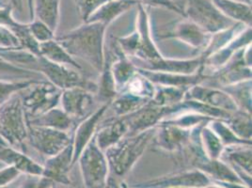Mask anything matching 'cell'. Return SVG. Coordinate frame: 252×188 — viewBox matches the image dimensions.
I'll use <instances>...</instances> for the list:
<instances>
[{
  "label": "cell",
  "instance_id": "obj_1",
  "mask_svg": "<svg viewBox=\"0 0 252 188\" xmlns=\"http://www.w3.org/2000/svg\"><path fill=\"white\" fill-rule=\"evenodd\" d=\"M107 27L98 22H86L56 40L68 53L92 66L98 73L105 62V37Z\"/></svg>",
  "mask_w": 252,
  "mask_h": 188
},
{
  "label": "cell",
  "instance_id": "obj_2",
  "mask_svg": "<svg viewBox=\"0 0 252 188\" xmlns=\"http://www.w3.org/2000/svg\"><path fill=\"white\" fill-rule=\"evenodd\" d=\"M155 131L156 128L136 135L126 136L105 151L108 166L116 176L123 177L132 169L153 140Z\"/></svg>",
  "mask_w": 252,
  "mask_h": 188
},
{
  "label": "cell",
  "instance_id": "obj_3",
  "mask_svg": "<svg viewBox=\"0 0 252 188\" xmlns=\"http://www.w3.org/2000/svg\"><path fill=\"white\" fill-rule=\"evenodd\" d=\"M21 94H15L0 105V137L7 146L25 153L24 145L28 139V118Z\"/></svg>",
  "mask_w": 252,
  "mask_h": 188
},
{
  "label": "cell",
  "instance_id": "obj_4",
  "mask_svg": "<svg viewBox=\"0 0 252 188\" xmlns=\"http://www.w3.org/2000/svg\"><path fill=\"white\" fill-rule=\"evenodd\" d=\"M183 10L185 18L208 34L225 31L236 23L223 15L211 0H186Z\"/></svg>",
  "mask_w": 252,
  "mask_h": 188
},
{
  "label": "cell",
  "instance_id": "obj_5",
  "mask_svg": "<svg viewBox=\"0 0 252 188\" xmlns=\"http://www.w3.org/2000/svg\"><path fill=\"white\" fill-rule=\"evenodd\" d=\"M77 162L86 188H106L108 180V162L95 141V136L85 147Z\"/></svg>",
  "mask_w": 252,
  "mask_h": 188
},
{
  "label": "cell",
  "instance_id": "obj_6",
  "mask_svg": "<svg viewBox=\"0 0 252 188\" xmlns=\"http://www.w3.org/2000/svg\"><path fill=\"white\" fill-rule=\"evenodd\" d=\"M26 92L27 94H21V96L28 118L42 115L58 106L63 93V91L44 79L34 84Z\"/></svg>",
  "mask_w": 252,
  "mask_h": 188
},
{
  "label": "cell",
  "instance_id": "obj_7",
  "mask_svg": "<svg viewBox=\"0 0 252 188\" xmlns=\"http://www.w3.org/2000/svg\"><path fill=\"white\" fill-rule=\"evenodd\" d=\"M27 140L37 153L49 158L61 153L72 142L73 134L47 127L28 125Z\"/></svg>",
  "mask_w": 252,
  "mask_h": 188
},
{
  "label": "cell",
  "instance_id": "obj_8",
  "mask_svg": "<svg viewBox=\"0 0 252 188\" xmlns=\"http://www.w3.org/2000/svg\"><path fill=\"white\" fill-rule=\"evenodd\" d=\"M36 71L61 91L75 87L84 88L91 91L89 82L86 81L84 77L78 72L79 70L72 67L51 63L42 57H38Z\"/></svg>",
  "mask_w": 252,
  "mask_h": 188
},
{
  "label": "cell",
  "instance_id": "obj_9",
  "mask_svg": "<svg viewBox=\"0 0 252 188\" xmlns=\"http://www.w3.org/2000/svg\"><path fill=\"white\" fill-rule=\"evenodd\" d=\"M192 129H185L168 120L161 121L156 127L153 137L155 147L168 155H179L189 142Z\"/></svg>",
  "mask_w": 252,
  "mask_h": 188
},
{
  "label": "cell",
  "instance_id": "obj_10",
  "mask_svg": "<svg viewBox=\"0 0 252 188\" xmlns=\"http://www.w3.org/2000/svg\"><path fill=\"white\" fill-rule=\"evenodd\" d=\"M137 7V52L134 58L142 63H150L159 60L163 55L158 50V46L153 39L150 14L146 6L141 3Z\"/></svg>",
  "mask_w": 252,
  "mask_h": 188
},
{
  "label": "cell",
  "instance_id": "obj_11",
  "mask_svg": "<svg viewBox=\"0 0 252 188\" xmlns=\"http://www.w3.org/2000/svg\"><path fill=\"white\" fill-rule=\"evenodd\" d=\"M94 104V94L91 91L80 87L63 91L60 100L62 108L76 123L81 122L93 113Z\"/></svg>",
  "mask_w": 252,
  "mask_h": 188
},
{
  "label": "cell",
  "instance_id": "obj_12",
  "mask_svg": "<svg viewBox=\"0 0 252 188\" xmlns=\"http://www.w3.org/2000/svg\"><path fill=\"white\" fill-rule=\"evenodd\" d=\"M244 48L220 69L213 71L211 74H205L207 79L214 80L220 88L252 80V67L245 62Z\"/></svg>",
  "mask_w": 252,
  "mask_h": 188
},
{
  "label": "cell",
  "instance_id": "obj_13",
  "mask_svg": "<svg viewBox=\"0 0 252 188\" xmlns=\"http://www.w3.org/2000/svg\"><path fill=\"white\" fill-rule=\"evenodd\" d=\"M185 99L194 100L228 113L239 109L231 96L219 87L195 85L187 91Z\"/></svg>",
  "mask_w": 252,
  "mask_h": 188
},
{
  "label": "cell",
  "instance_id": "obj_14",
  "mask_svg": "<svg viewBox=\"0 0 252 188\" xmlns=\"http://www.w3.org/2000/svg\"><path fill=\"white\" fill-rule=\"evenodd\" d=\"M210 183V178L205 173L194 169L138 184L132 188H202L208 187Z\"/></svg>",
  "mask_w": 252,
  "mask_h": 188
},
{
  "label": "cell",
  "instance_id": "obj_15",
  "mask_svg": "<svg viewBox=\"0 0 252 188\" xmlns=\"http://www.w3.org/2000/svg\"><path fill=\"white\" fill-rule=\"evenodd\" d=\"M211 34L201 30L196 24L184 18L176 22L170 31L162 34L159 38L168 40L175 39L184 42L194 49H204L210 40Z\"/></svg>",
  "mask_w": 252,
  "mask_h": 188
},
{
  "label": "cell",
  "instance_id": "obj_16",
  "mask_svg": "<svg viewBox=\"0 0 252 188\" xmlns=\"http://www.w3.org/2000/svg\"><path fill=\"white\" fill-rule=\"evenodd\" d=\"M109 107V104H103L99 108H97L94 112L88 116L78 123L75 126L74 132L73 133V146H74V158L73 165L77 163V160L83 152L85 147L89 144V142L95 136L98 125L100 124L101 119L105 115V111Z\"/></svg>",
  "mask_w": 252,
  "mask_h": 188
},
{
  "label": "cell",
  "instance_id": "obj_17",
  "mask_svg": "<svg viewBox=\"0 0 252 188\" xmlns=\"http://www.w3.org/2000/svg\"><path fill=\"white\" fill-rule=\"evenodd\" d=\"M73 158L74 146L72 140L61 153L46 159L43 165L44 173L42 177L51 180L55 184L69 186L70 179L68 178V172L74 167Z\"/></svg>",
  "mask_w": 252,
  "mask_h": 188
},
{
  "label": "cell",
  "instance_id": "obj_18",
  "mask_svg": "<svg viewBox=\"0 0 252 188\" xmlns=\"http://www.w3.org/2000/svg\"><path fill=\"white\" fill-rule=\"evenodd\" d=\"M129 128L128 135H136L154 129L166 118L165 107H158L150 103L136 112L123 117Z\"/></svg>",
  "mask_w": 252,
  "mask_h": 188
},
{
  "label": "cell",
  "instance_id": "obj_19",
  "mask_svg": "<svg viewBox=\"0 0 252 188\" xmlns=\"http://www.w3.org/2000/svg\"><path fill=\"white\" fill-rule=\"evenodd\" d=\"M137 71L142 73L146 78L155 85L160 86H168L188 89L202 84L204 80L207 79V76L203 73V67L199 72L193 74H180V73H163L149 71L141 68H137Z\"/></svg>",
  "mask_w": 252,
  "mask_h": 188
},
{
  "label": "cell",
  "instance_id": "obj_20",
  "mask_svg": "<svg viewBox=\"0 0 252 188\" xmlns=\"http://www.w3.org/2000/svg\"><path fill=\"white\" fill-rule=\"evenodd\" d=\"M0 162L8 167L16 168L27 176L42 177L44 167L37 163L26 153L10 146L0 147Z\"/></svg>",
  "mask_w": 252,
  "mask_h": 188
},
{
  "label": "cell",
  "instance_id": "obj_21",
  "mask_svg": "<svg viewBox=\"0 0 252 188\" xmlns=\"http://www.w3.org/2000/svg\"><path fill=\"white\" fill-rule=\"evenodd\" d=\"M203 59L200 56L189 60H173L167 59L163 56L157 61L143 63L144 66L137 68L163 73L193 74L200 71L203 67Z\"/></svg>",
  "mask_w": 252,
  "mask_h": 188
},
{
  "label": "cell",
  "instance_id": "obj_22",
  "mask_svg": "<svg viewBox=\"0 0 252 188\" xmlns=\"http://www.w3.org/2000/svg\"><path fill=\"white\" fill-rule=\"evenodd\" d=\"M249 44H252V27H247L226 46L211 55L204 61L203 67L210 69L211 72L218 70L228 63L236 53Z\"/></svg>",
  "mask_w": 252,
  "mask_h": 188
},
{
  "label": "cell",
  "instance_id": "obj_23",
  "mask_svg": "<svg viewBox=\"0 0 252 188\" xmlns=\"http://www.w3.org/2000/svg\"><path fill=\"white\" fill-rule=\"evenodd\" d=\"M28 125L47 127L69 133V131L76 126V122L68 115L62 107L56 106L42 115L28 118Z\"/></svg>",
  "mask_w": 252,
  "mask_h": 188
},
{
  "label": "cell",
  "instance_id": "obj_24",
  "mask_svg": "<svg viewBox=\"0 0 252 188\" xmlns=\"http://www.w3.org/2000/svg\"><path fill=\"white\" fill-rule=\"evenodd\" d=\"M129 128L126 120L123 117H117L111 120L107 125L97 129L95 134V141L98 147L105 152L108 148L115 145L121 139L127 136Z\"/></svg>",
  "mask_w": 252,
  "mask_h": 188
},
{
  "label": "cell",
  "instance_id": "obj_25",
  "mask_svg": "<svg viewBox=\"0 0 252 188\" xmlns=\"http://www.w3.org/2000/svg\"><path fill=\"white\" fill-rule=\"evenodd\" d=\"M112 55L113 59L111 63V71L119 94L126 87V84L130 81V79L137 73V67L132 63L130 58L123 52L118 43L115 46V52Z\"/></svg>",
  "mask_w": 252,
  "mask_h": 188
},
{
  "label": "cell",
  "instance_id": "obj_26",
  "mask_svg": "<svg viewBox=\"0 0 252 188\" xmlns=\"http://www.w3.org/2000/svg\"><path fill=\"white\" fill-rule=\"evenodd\" d=\"M138 4V0H110L94 12L87 22H98L108 27L119 16Z\"/></svg>",
  "mask_w": 252,
  "mask_h": 188
},
{
  "label": "cell",
  "instance_id": "obj_27",
  "mask_svg": "<svg viewBox=\"0 0 252 188\" xmlns=\"http://www.w3.org/2000/svg\"><path fill=\"white\" fill-rule=\"evenodd\" d=\"M62 0H33L34 19H38L57 32L61 21Z\"/></svg>",
  "mask_w": 252,
  "mask_h": 188
},
{
  "label": "cell",
  "instance_id": "obj_28",
  "mask_svg": "<svg viewBox=\"0 0 252 188\" xmlns=\"http://www.w3.org/2000/svg\"><path fill=\"white\" fill-rule=\"evenodd\" d=\"M223 15L234 22L252 27V5L235 0H211Z\"/></svg>",
  "mask_w": 252,
  "mask_h": 188
},
{
  "label": "cell",
  "instance_id": "obj_29",
  "mask_svg": "<svg viewBox=\"0 0 252 188\" xmlns=\"http://www.w3.org/2000/svg\"><path fill=\"white\" fill-rule=\"evenodd\" d=\"M39 50L40 57L51 63L66 65L76 70L82 69L74 57L68 53L63 45L56 40V38L51 41L40 43Z\"/></svg>",
  "mask_w": 252,
  "mask_h": 188
},
{
  "label": "cell",
  "instance_id": "obj_30",
  "mask_svg": "<svg viewBox=\"0 0 252 188\" xmlns=\"http://www.w3.org/2000/svg\"><path fill=\"white\" fill-rule=\"evenodd\" d=\"M247 27H249V26H246L245 24L240 23V22H236L233 26H231V28H229L225 31L211 34L209 42L200 55V57L203 59V62L207 58H209L211 55L218 52L224 46H226L239 33H241Z\"/></svg>",
  "mask_w": 252,
  "mask_h": 188
},
{
  "label": "cell",
  "instance_id": "obj_31",
  "mask_svg": "<svg viewBox=\"0 0 252 188\" xmlns=\"http://www.w3.org/2000/svg\"><path fill=\"white\" fill-rule=\"evenodd\" d=\"M113 55L109 53L105 56V62L102 71L100 72L99 83L96 85V94L98 98L103 102V104H110L111 101L115 98L118 94L116 88L114 77L111 71V63H112Z\"/></svg>",
  "mask_w": 252,
  "mask_h": 188
},
{
  "label": "cell",
  "instance_id": "obj_32",
  "mask_svg": "<svg viewBox=\"0 0 252 188\" xmlns=\"http://www.w3.org/2000/svg\"><path fill=\"white\" fill-rule=\"evenodd\" d=\"M197 169L205 173L207 176L218 180L217 182L222 183H232V184H243V181L237 175V173L232 170L225 162L220 159L212 160L208 159L203 164H201Z\"/></svg>",
  "mask_w": 252,
  "mask_h": 188
},
{
  "label": "cell",
  "instance_id": "obj_33",
  "mask_svg": "<svg viewBox=\"0 0 252 188\" xmlns=\"http://www.w3.org/2000/svg\"><path fill=\"white\" fill-rule=\"evenodd\" d=\"M187 91L188 89L156 85L155 94L149 103L158 107H170L185 99Z\"/></svg>",
  "mask_w": 252,
  "mask_h": 188
},
{
  "label": "cell",
  "instance_id": "obj_34",
  "mask_svg": "<svg viewBox=\"0 0 252 188\" xmlns=\"http://www.w3.org/2000/svg\"><path fill=\"white\" fill-rule=\"evenodd\" d=\"M149 100L134 96L127 93H119L111 101L109 106L112 107L117 117H126L136 112L149 104Z\"/></svg>",
  "mask_w": 252,
  "mask_h": 188
},
{
  "label": "cell",
  "instance_id": "obj_35",
  "mask_svg": "<svg viewBox=\"0 0 252 188\" xmlns=\"http://www.w3.org/2000/svg\"><path fill=\"white\" fill-rule=\"evenodd\" d=\"M231 161L234 167H238L249 175L252 174V146L237 145L224 148L220 158Z\"/></svg>",
  "mask_w": 252,
  "mask_h": 188
},
{
  "label": "cell",
  "instance_id": "obj_36",
  "mask_svg": "<svg viewBox=\"0 0 252 188\" xmlns=\"http://www.w3.org/2000/svg\"><path fill=\"white\" fill-rule=\"evenodd\" d=\"M41 76H42L41 73L16 65L0 56V79L19 81L29 79H42Z\"/></svg>",
  "mask_w": 252,
  "mask_h": 188
},
{
  "label": "cell",
  "instance_id": "obj_37",
  "mask_svg": "<svg viewBox=\"0 0 252 188\" xmlns=\"http://www.w3.org/2000/svg\"><path fill=\"white\" fill-rule=\"evenodd\" d=\"M220 89L231 96L240 110L252 113V80L224 86Z\"/></svg>",
  "mask_w": 252,
  "mask_h": 188
},
{
  "label": "cell",
  "instance_id": "obj_38",
  "mask_svg": "<svg viewBox=\"0 0 252 188\" xmlns=\"http://www.w3.org/2000/svg\"><path fill=\"white\" fill-rule=\"evenodd\" d=\"M224 122L238 137L252 141V113L238 109L231 113Z\"/></svg>",
  "mask_w": 252,
  "mask_h": 188
},
{
  "label": "cell",
  "instance_id": "obj_39",
  "mask_svg": "<svg viewBox=\"0 0 252 188\" xmlns=\"http://www.w3.org/2000/svg\"><path fill=\"white\" fill-rule=\"evenodd\" d=\"M207 125L210 127L212 131L220 138L224 148L237 146V145L252 146V141L242 139L240 137L236 136L223 120L213 119L207 124Z\"/></svg>",
  "mask_w": 252,
  "mask_h": 188
},
{
  "label": "cell",
  "instance_id": "obj_40",
  "mask_svg": "<svg viewBox=\"0 0 252 188\" xmlns=\"http://www.w3.org/2000/svg\"><path fill=\"white\" fill-rule=\"evenodd\" d=\"M156 91V85L152 83L142 73H137L126 84V87L120 93H127L134 96L147 99L151 101Z\"/></svg>",
  "mask_w": 252,
  "mask_h": 188
},
{
  "label": "cell",
  "instance_id": "obj_41",
  "mask_svg": "<svg viewBox=\"0 0 252 188\" xmlns=\"http://www.w3.org/2000/svg\"><path fill=\"white\" fill-rule=\"evenodd\" d=\"M200 141L203 151L209 159H220L224 146L222 145L220 138L207 125L203 126L200 130Z\"/></svg>",
  "mask_w": 252,
  "mask_h": 188
},
{
  "label": "cell",
  "instance_id": "obj_42",
  "mask_svg": "<svg viewBox=\"0 0 252 188\" xmlns=\"http://www.w3.org/2000/svg\"><path fill=\"white\" fill-rule=\"evenodd\" d=\"M42 79L11 81L0 79V105L5 104L15 94H21Z\"/></svg>",
  "mask_w": 252,
  "mask_h": 188
},
{
  "label": "cell",
  "instance_id": "obj_43",
  "mask_svg": "<svg viewBox=\"0 0 252 188\" xmlns=\"http://www.w3.org/2000/svg\"><path fill=\"white\" fill-rule=\"evenodd\" d=\"M29 28L33 38L39 43L48 42L56 38V33L43 22L38 19H33L29 23Z\"/></svg>",
  "mask_w": 252,
  "mask_h": 188
},
{
  "label": "cell",
  "instance_id": "obj_44",
  "mask_svg": "<svg viewBox=\"0 0 252 188\" xmlns=\"http://www.w3.org/2000/svg\"><path fill=\"white\" fill-rule=\"evenodd\" d=\"M74 1L81 18L83 19L84 23H86L94 12L110 0H74Z\"/></svg>",
  "mask_w": 252,
  "mask_h": 188
},
{
  "label": "cell",
  "instance_id": "obj_45",
  "mask_svg": "<svg viewBox=\"0 0 252 188\" xmlns=\"http://www.w3.org/2000/svg\"><path fill=\"white\" fill-rule=\"evenodd\" d=\"M0 49L5 51L23 50L14 33L4 26H0Z\"/></svg>",
  "mask_w": 252,
  "mask_h": 188
},
{
  "label": "cell",
  "instance_id": "obj_46",
  "mask_svg": "<svg viewBox=\"0 0 252 188\" xmlns=\"http://www.w3.org/2000/svg\"><path fill=\"white\" fill-rule=\"evenodd\" d=\"M144 6H152L156 8H164L169 11H174L185 18V12L177 3L173 0H138Z\"/></svg>",
  "mask_w": 252,
  "mask_h": 188
},
{
  "label": "cell",
  "instance_id": "obj_47",
  "mask_svg": "<svg viewBox=\"0 0 252 188\" xmlns=\"http://www.w3.org/2000/svg\"><path fill=\"white\" fill-rule=\"evenodd\" d=\"M12 6L9 5H0V26L7 27L13 32L21 22L16 21L12 16Z\"/></svg>",
  "mask_w": 252,
  "mask_h": 188
},
{
  "label": "cell",
  "instance_id": "obj_48",
  "mask_svg": "<svg viewBox=\"0 0 252 188\" xmlns=\"http://www.w3.org/2000/svg\"><path fill=\"white\" fill-rule=\"evenodd\" d=\"M21 175V173L13 167L6 166L0 168V188H7Z\"/></svg>",
  "mask_w": 252,
  "mask_h": 188
},
{
  "label": "cell",
  "instance_id": "obj_49",
  "mask_svg": "<svg viewBox=\"0 0 252 188\" xmlns=\"http://www.w3.org/2000/svg\"><path fill=\"white\" fill-rule=\"evenodd\" d=\"M55 183L44 177L27 176L26 181L19 188H52Z\"/></svg>",
  "mask_w": 252,
  "mask_h": 188
},
{
  "label": "cell",
  "instance_id": "obj_50",
  "mask_svg": "<svg viewBox=\"0 0 252 188\" xmlns=\"http://www.w3.org/2000/svg\"><path fill=\"white\" fill-rule=\"evenodd\" d=\"M11 5L13 9L17 11H23V0H10Z\"/></svg>",
  "mask_w": 252,
  "mask_h": 188
},
{
  "label": "cell",
  "instance_id": "obj_51",
  "mask_svg": "<svg viewBox=\"0 0 252 188\" xmlns=\"http://www.w3.org/2000/svg\"><path fill=\"white\" fill-rule=\"evenodd\" d=\"M28 1V7H29V12H30V18L31 20L34 19L33 15V0H27Z\"/></svg>",
  "mask_w": 252,
  "mask_h": 188
},
{
  "label": "cell",
  "instance_id": "obj_52",
  "mask_svg": "<svg viewBox=\"0 0 252 188\" xmlns=\"http://www.w3.org/2000/svg\"><path fill=\"white\" fill-rule=\"evenodd\" d=\"M235 1H238V2H242V3H246V4H249V5H252V0H235Z\"/></svg>",
  "mask_w": 252,
  "mask_h": 188
},
{
  "label": "cell",
  "instance_id": "obj_53",
  "mask_svg": "<svg viewBox=\"0 0 252 188\" xmlns=\"http://www.w3.org/2000/svg\"><path fill=\"white\" fill-rule=\"evenodd\" d=\"M3 146H7L6 144H5V142L2 140V138L0 137V147H3Z\"/></svg>",
  "mask_w": 252,
  "mask_h": 188
},
{
  "label": "cell",
  "instance_id": "obj_54",
  "mask_svg": "<svg viewBox=\"0 0 252 188\" xmlns=\"http://www.w3.org/2000/svg\"><path fill=\"white\" fill-rule=\"evenodd\" d=\"M52 188H57V187H56V184H54V185H53Z\"/></svg>",
  "mask_w": 252,
  "mask_h": 188
},
{
  "label": "cell",
  "instance_id": "obj_55",
  "mask_svg": "<svg viewBox=\"0 0 252 188\" xmlns=\"http://www.w3.org/2000/svg\"><path fill=\"white\" fill-rule=\"evenodd\" d=\"M11 188V187H7V188Z\"/></svg>",
  "mask_w": 252,
  "mask_h": 188
}]
</instances>
